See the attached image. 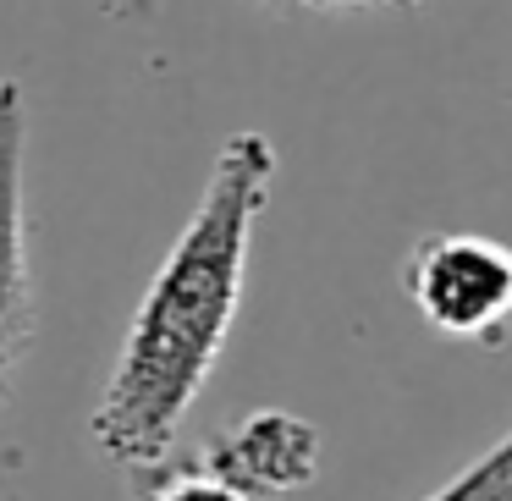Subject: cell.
<instances>
[{"label": "cell", "mask_w": 512, "mask_h": 501, "mask_svg": "<svg viewBox=\"0 0 512 501\" xmlns=\"http://www.w3.org/2000/svg\"><path fill=\"white\" fill-rule=\"evenodd\" d=\"M270 182L276 144L265 133H232L215 149L210 182L149 276L94 402L89 441L105 463L127 474H155L171 463L182 419L204 397L243 314L254 226L270 204Z\"/></svg>", "instance_id": "obj_1"}, {"label": "cell", "mask_w": 512, "mask_h": 501, "mask_svg": "<svg viewBox=\"0 0 512 501\" xmlns=\"http://www.w3.org/2000/svg\"><path fill=\"white\" fill-rule=\"evenodd\" d=\"M402 292L430 331L496 347L512 325V248L479 232L419 237L402 259Z\"/></svg>", "instance_id": "obj_2"}, {"label": "cell", "mask_w": 512, "mask_h": 501, "mask_svg": "<svg viewBox=\"0 0 512 501\" xmlns=\"http://www.w3.org/2000/svg\"><path fill=\"white\" fill-rule=\"evenodd\" d=\"M39 336L34 254H28V94L0 78V413Z\"/></svg>", "instance_id": "obj_3"}, {"label": "cell", "mask_w": 512, "mask_h": 501, "mask_svg": "<svg viewBox=\"0 0 512 501\" xmlns=\"http://www.w3.org/2000/svg\"><path fill=\"white\" fill-rule=\"evenodd\" d=\"M193 463L248 490L254 501H287L320 479V430L292 408H254L215 430Z\"/></svg>", "instance_id": "obj_4"}, {"label": "cell", "mask_w": 512, "mask_h": 501, "mask_svg": "<svg viewBox=\"0 0 512 501\" xmlns=\"http://www.w3.org/2000/svg\"><path fill=\"white\" fill-rule=\"evenodd\" d=\"M424 501H512V430L496 446L463 463L446 485H435Z\"/></svg>", "instance_id": "obj_5"}, {"label": "cell", "mask_w": 512, "mask_h": 501, "mask_svg": "<svg viewBox=\"0 0 512 501\" xmlns=\"http://www.w3.org/2000/svg\"><path fill=\"white\" fill-rule=\"evenodd\" d=\"M144 501H254V496L226 485L204 463H182V468H155V485H144Z\"/></svg>", "instance_id": "obj_6"}, {"label": "cell", "mask_w": 512, "mask_h": 501, "mask_svg": "<svg viewBox=\"0 0 512 501\" xmlns=\"http://www.w3.org/2000/svg\"><path fill=\"white\" fill-rule=\"evenodd\" d=\"M270 6H292V12H380V17H397V12H419L430 0H270Z\"/></svg>", "instance_id": "obj_7"}]
</instances>
